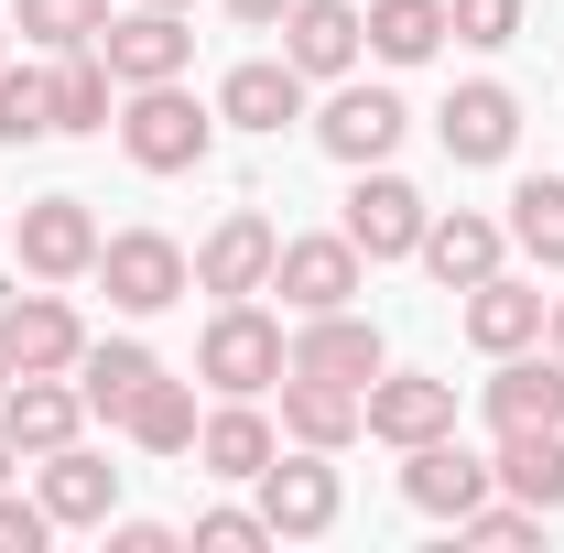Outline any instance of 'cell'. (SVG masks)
Returning a JSON list of instances; mask_svg holds the SVG:
<instances>
[{
    "mask_svg": "<svg viewBox=\"0 0 564 553\" xmlns=\"http://www.w3.org/2000/svg\"><path fill=\"white\" fill-rule=\"evenodd\" d=\"M120 152H131L141 174H196L217 152V109H196L174 76L163 87H131V109H120Z\"/></svg>",
    "mask_w": 564,
    "mask_h": 553,
    "instance_id": "1",
    "label": "cell"
},
{
    "mask_svg": "<svg viewBox=\"0 0 564 553\" xmlns=\"http://www.w3.org/2000/svg\"><path fill=\"white\" fill-rule=\"evenodd\" d=\"M196 380H217L228 402H261V391H282V315H261L250 293H239V304H217L207 337H196Z\"/></svg>",
    "mask_w": 564,
    "mask_h": 553,
    "instance_id": "2",
    "label": "cell"
},
{
    "mask_svg": "<svg viewBox=\"0 0 564 553\" xmlns=\"http://www.w3.org/2000/svg\"><path fill=\"white\" fill-rule=\"evenodd\" d=\"M250 488H261V521H272V543H315V532H337V510H348V499H337V467H326L315 445L272 456Z\"/></svg>",
    "mask_w": 564,
    "mask_h": 553,
    "instance_id": "3",
    "label": "cell"
},
{
    "mask_svg": "<svg viewBox=\"0 0 564 553\" xmlns=\"http://www.w3.org/2000/svg\"><path fill=\"white\" fill-rule=\"evenodd\" d=\"M98 282H109L120 315H163V304L196 282V261H185L163 228H120V239H98Z\"/></svg>",
    "mask_w": 564,
    "mask_h": 553,
    "instance_id": "4",
    "label": "cell"
},
{
    "mask_svg": "<svg viewBox=\"0 0 564 553\" xmlns=\"http://www.w3.org/2000/svg\"><path fill=\"white\" fill-rule=\"evenodd\" d=\"M423 185H402L391 163H358V185H348V239H358V261H413L423 250Z\"/></svg>",
    "mask_w": 564,
    "mask_h": 553,
    "instance_id": "5",
    "label": "cell"
},
{
    "mask_svg": "<svg viewBox=\"0 0 564 553\" xmlns=\"http://www.w3.org/2000/svg\"><path fill=\"white\" fill-rule=\"evenodd\" d=\"M272 293L293 304V315H337V304L358 293V239H348V228L282 239V250H272Z\"/></svg>",
    "mask_w": 564,
    "mask_h": 553,
    "instance_id": "6",
    "label": "cell"
},
{
    "mask_svg": "<svg viewBox=\"0 0 564 553\" xmlns=\"http://www.w3.org/2000/svg\"><path fill=\"white\" fill-rule=\"evenodd\" d=\"M272 250H282V228L261 207H228L196 239V282H207L217 304H239V293H272Z\"/></svg>",
    "mask_w": 564,
    "mask_h": 553,
    "instance_id": "7",
    "label": "cell"
},
{
    "mask_svg": "<svg viewBox=\"0 0 564 553\" xmlns=\"http://www.w3.org/2000/svg\"><path fill=\"white\" fill-rule=\"evenodd\" d=\"M272 33H282V66L315 87V76H348V66H358V44H369V11H358V0H293Z\"/></svg>",
    "mask_w": 564,
    "mask_h": 553,
    "instance_id": "8",
    "label": "cell"
},
{
    "mask_svg": "<svg viewBox=\"0 0 564 553\" xmlns=\"http://www.w3.org/2000/svg\"><path fill=\"white\" fill-rule=\"evenodd\" d=\"M282 369H304V380H348V391H369V380H380L391 358H380V326L337 304V315H304V326H293Z\"/></svg>",
    "mask_w": 564,
    "mask_h": 553,
    "instance_id": "9",
    "label": "cell"
},
{
    "mask_svg": "<svg viewBox=\"0 0 564 553\" xmlns=\"http://www.w3.org/2000/svg\"><path fill=\"white\" fill-rule=\"evenodd\" d=\"M478 402H489V434H554V423H564V358H554V347H543V358L510 347Z\"/></svg>",
    "mask_w": 564,
    "mask_h": 553,
    "instance_id": "10",
    "label": "cell"
},
{
    "mask_svg": "<svg viewBox=\"0 0 564 553\" xmlns=\"http://www.w3.org/2000/svg\"><path fill=\"white\" fill-rule=\"evenodd\" d=\"M0 434L22 445V456H55L87 434V391H66V369H22L11 391H0Z\"/></svg>",
    "mask_w": 564,
    "mask_h": 553,
    "instance_id": "11",
    "label": "cell"
},
{
    "mask_svg": "<svg viewBox=\"0 0 564 553\" xmlns=\"http://www.w3.org/2000/svg\"><path fill=\"white\" fill-rule=\"evenodd\" d=\"M98 55H109V76L120 87H163V76H185V55H196V33H185V11H120L109 33H98Z\"/></svg>",
    "mask_w": 564,
    "mask_h": 553,
    "instance_id": "12",
    "label": "cell"
},
{
    "mask_svg": "<svg viewBox=\"0 0 564 553\" xmlns=\"http://www.w3.org/2000/svg\"><path fill=\"white\" fill-rule=\"evenodd\" d=\"M402 499H413L423 521H467V510L489 499V456H467L456 434H434V445H402Z\"/></svg>",
    "mask_w": 564,
    "mask_h": 553,
    "instance_id": "13",
    "label": "cell"
},
{
    "mask_svg": "<svg viewBox=\"0 0 564 553\" xmlns=\"http://www.w3.org/2000/svg\"><path fill=\"white\" fill-rule=\"evenodd\" d=\"M402 131H413V109H402L391 87H337V98H326V120H315V141H326L348 174H358V163H391Z\"/></svg>",
    "mask_w": 564,
    "mask_h": 553,
    "instance_id": "14",
    "label": "cell"
},
{
    "mask_svg": "<svg viewBox=\"0 0 564 553\" xmlns=\"http://www.w3.org/2000/svg\"><path fill=\"white\" fill-rule=\"evenodd\" d=\"M434 141H445V163H510V141H521V98L478 76V87H456L445 109H434Z\"/></svg>",
    "mask_w": 564,
    "mask_h": 553,
    "instance_id": "15",
    "label": "cell"
},
{
    "mask_svg": "<svg viewBox=\"0 0 564 553\" xmlns=\"http://www.w3.org/2000/svg\"><path fill=\"white\" fill-rule=\"evenodd\" d=\"M22 272L33 282L98 272V217H87V196H33V207H22Z\"/></svg>",
    "mask_w": 564,
    "mask_h": 553,
    "instance_id": "16",
    "label": "cell"
},
{
    "mask_svg": "<svg viewBox=\"0 0 564 553\" xmlns=\"http://www.w3.org/2000/svg\"><path fill=\"white\" fill-rule=\"evenodd\" d=\"M499 250H510V217H478V207H445V217H423V272L445 282V293H467V282H489L499 272Z\"/></svg>",
    "mask_w": 564,
    "mask_h": 553,
    "instance_id": "17",
    "label": "cell"
},
{
    "mask_svg": "<svg viewBox=\"0 0 564 553\" xmlns=\"http://www.w3.org/2000/svg\"><path fill=\"white\" fill-rule=\"evenodd\" d=\"M369 434H380V445H434V434H456V380L380 369V380H369Z\"/></svg>",
    "mask_w": 564,
    "mask_h": 553,
    "instance_id": "18",
    "label": "cell"
},
{
    "mask_svg": "<svg viewBox=\"0 0 564 553\" xmlns=\"http://www.w3.org/2000/svg\"><path fill=\"white\" fill-rule=\"evenodd\" d=\"M282 434H293V445H315V456H337V445H358V434H369V391L282 369Z\"/></svg>",
    "mask_w": 564,
    "mask_h": 553,
    "instance_id": "19",
    "label": "cell"
},
{
    "mask_svg": "<svg viewBox=\"0 0 564 553\" xmlns=\"http://www.w3.org/2000/svg\"><path fill=\"white\" fill-rule=\"evenodd\" d=\"M44 467V510H55V532H109V510H120V467L109 456H87V445H55V456H33Z\"/></svg>",
    "mask_w": 564,
    "mask_h": 553,
    "instance_id": "20",
    "label": "cell"
},
{
    "mask_svg": "<svg viewBox=\"0 0 564 553\" xmlns=\"http://www.w3.org/2000/svg\"><path fill=\"white\" fill-rule=\"evenodd\" d=\"M543 304H554V293H532V282H510V272L467 282V347H478V358H510V347H543Z\"/></svg>",
    "mask_w": 564,
    "mask_h": 553,
    "instance_id": "21",
    "label": "cell"
},
{
    "mask_svg": "<svg viewBox=\"0 0 564 553\" xmlns=\"http://www.w3.org/2000/svg\"><path fill=\"white\" fill-rule=\"evenodd\" d=\"M217 120H228V131H293V120H304V76L282 66V55L228 66V87H217Z\"/></svg>",
    "mask_w": 564,
    "mask_h": 553,
    "instance_id": "22",
    "label": "cell"
},
{
    "mask_svg": "<svg viewBox=\"0 0 564 553\" xmlns=\"http://www.w3.org/2000/svg\"><path fill=\"white\" fill-rule=\"evenodd\" d=\"M0 337H11V369H76V358H87V326H76L66 293H22V304H0Z\"/></svg>",
    "mask_w": 564,
    "mask_h": 553,
    "instance_id": "23",
    "label": "cell"
},
{
    "mask_svg": "<svg viewBox=\"0 0 564 553\" xmlns=\"http://www.w3.org/2000/svg\"><path fill=\"white\" fill-rule=\"evenodd\" d=\"M152 380H163V358H152L141 337H109V347L76 358V391H87V413H98V423H131V402L152 391Z\"/></svg>",
    "mask_w": 564,
    "mask_h": 553,
    "instance_id": "24",
    "label": "cell"
},
{
    "mask_svg": "<svg viewBox=\"0 0 564 553\" xmlns=\"http://www.w3.org/2000/svg\"><path fill=\"white\" fill-rule=\"evenodd\" d=\"M196 456H207V478H261L282 456V434H272L261 402H217V413L196 423Z\"/></svg>",
    "mask_w": 564,
    "mask_h": 553,
    "instance_id": "25",
    "label": "cell"
},
{
    "mask_svg": "<svg viewBox=\"0 0 564 553\" xmlns=\"http://www.w3.org/2000/svg\"><path fill=\"white\" fill-rule=\"evenodd\" d=\"M489 478L510 488V499H532V510L554 521V510H564V423H554V434H499Z\"/></svg>",
    "mask_w": 564,
    "mask_h": 553,
    "instance_id": "26",
    "label": "cell"
},
{
    "mask_svg": "<svg viewBox=\"0 0 564 553\" xmlns=\"http://www.w3.org/2000/svg\"><path fill=\"white\" fill-rule=\"evenodd\" d=\"M445 44V0H369V55L380 66H423Z\"/></svg>",
    "mask_w": 564,
    "mask_h": 553,
    "instance_id": "27",
    "label": "cell"
},
{
    "mask_svg": "<svg viewBox=\"0 0 564 553\" xmlns=\"http://www.w3.org/2000/svg\"><path fill=\"white\" fill-rule=\"evenodd\" d=\"M196 391H185V380H152V391H141L131 402V445L141 456H196Z\"/></svg>",
    "mask_w": 564,
    "mask_h": 553,
    "instance_id": "28",
    "label": "cell"
},
{
    "mask_svg": "<svg viewBox=\"0 0 564 553\" xmlns=\"http://www.w3.org/2000/svg\"><path fill=\"white\" fill-rule=\"evenodd\" d=\"M109 87H120L109 55H98V44H76L66 66H55V131H109Z\"/></svg>",
    "mask_w": 564,
    "mask_h": 553,
    "instance_id": "29",
    "label": "cell"
},
{
    "mask_svg": "<svg viewBox=\"0 0 564 553\" xmlns=\"http://www.w3.org/2000/svg\"><path fill=\"white\" fill-rule=\"evenodd\" d=\"M510 239H521L543 272H564V174H521V196H510Z\"/></svg>",
    "mask_w": 564,
    "mask_h": 553,
    "instance_id": "30",
    "label": "cell"
},
{
    "mask_svg": "<svg viewBox=\"0 0 564 553\" xmlns=\"http://www.w3.org/2000/svg\"><path fill=\"white\" fill-rule=\"evenodd\" d=\"M0 141H11V152L55 141V76L44 66H0Z\"/></svg>",
    "mask_w": 564,
    "mask_h": 553,
    "instance_id": "31",
    "label": "cell"
},
{
    "mask_svg": "<svg viewBox=\"0 0 564 553\" xmlns=\"http://www.w3.org/2000/svg\"><path fill=\"white\" fill-rule=\"evenodd\" d=\"M22 11V33L33 44H55V55H76V44H98L109 33V0H11Z\"/></svg>",
    "mask_w": 564,
    "mask_h": 553,
    "instance_id": "32",
    "label": "cell"
},
{
    "mask_svg": "<svg viewBox=\"0 0 564 553\" xmlns=\"http://www.w3.org/2000/svg\"><path fill=\"white\" fill-rule=\"evenodd\" d=\"M445 33L456 44H510L521 33V0H445Z\"/></svg>",
    "mask_w": 564,
    "mask_h": 553,
    "instance_id": "33",
    "label": "cell"
},
{
    "mask_svg": "<svg viewBox=\"0 0 564 553\" xmlns=\"http://www.w3.org/2000/svg\"><path fill=\"white\" fill-rule=\"evenodd\" d=\"M532 532H543V510H532V499H510V510H489V499H478V510L456 521V543H532Z\"/></svg>",
    "mask_w": 564,
    "mask_h": 553,
    "instance_id": "34",
    "label": "cell"
},
{
    "mask_svg": "<svg viewBox=\"0 0 564 553\" xmlns=\"http://www.w3.org/2000/svg\"><path fill=\"white\" fill-rule=\"evenodd\" d=\"M55 543V510H44V499H11V488H0V553H44Z\"/></svg>",
    "mask_w": 564,
    "mask_h": 553,
    "instance_id": "35",
    "label": "cell"
},
{
    "mask_svg": "<svg viewBox=\"0 0 564 553\" xmlns=\"http://www.w3.org/2000/svg\"><path fill=\"white\" fill-rule=\"evenodd\" d=\"M196 543H207V553H250V543H272V521H261V510H207Z\"/></svg>",
    "mask_w": 564,
    "mask_h": 553,
    "instance_id": "36",
    "label": "cell"
},
{
    "mask_svg": "<svg viewBox=\"0 0 564 553\" xmlns=\"http://www.w3.org/2000/svg\"><path fill=\"white\" fill-rule=\"evenodd\" d=\"M109 553H174V532H163V521H120V532H109Z\"/></svg>",
    "mask_w": 564,
    "mask_h": 553,
    "instance_id": "37",
    "label": "cell"
},
{
    "mask_svg": "<svg viewBox=\"0 0 564 553\" xmlns=\"http://www.w3.org/2000/svg\"><path fill=\"white\" fill-rule=\"evenodd\" d=\"M228 11H239V22H261V33H272L282 11H293V0H228Z\"/></svg>",
    "mask_w": 564,
    "mask_h": 553,
    "instance_id": "38",
    "label": "cell"
},
{
    "mask_svg": "<svg viewBox=\"0 0 564 553\" xmlns=\"http://www.w3.org/2000/svg\"><path fill=\"white\" fill-rule=\"evenodd\" d=\"M543 347H554V358H564V293H554V304H543Z\"/></svg>",
    "mask_w": 564,
    "mask_h": 553,
    "instance_id": "39",
    "label": "cell"
},
{
    "mask_svg": "<svg viewBox=\"0 0 564 553\" xmlns=\"http://www.w3.org/2000/svg\"><path fill=\"white\" fill-rule=\"evenodd\" d=\"M11 467H22V445H11V434H0V488H11Z\"/></svg>",
    "mask_w": 564,
    "mask_h": 553,
    "instance_id": "40",
    "label": "cell"
},
{
    "mask_svg": "<svg viewBox=\"0 0 564 553\" xmlns=\"http://www.w3.org/2000/svg\"><path fill=\"white\" fill-rule=\"evenodd\" d=\"M11 380H22V369H11V337H0V391H11Z\"/></svg>",
    "mask_w": 564,
    "mask_h": 553,
    "instance_id": "41",
    "label": "cell"
},
{
    "mask_svg": "<svg viewBox=\"0 0 564 553\" xmlns=\"http://www.w3.org/2000/svg\"><path fill=\"white\" fill-rule=\"evenodd\" d=\"M152 11H185V0H152Z\"/></svg>",
    "mask_w": 564,
    "mask_h": 553,
    "instance_id": "42",
    "label": "cell"
},
{
    "mask_svg": "<svg viewBox=\"0 0 564 553\" xmlns=\"http://www.w3.org/2000/svg\"><path fill=\"white\" fill-rule=\"evenodd\" d=\"M0 66H11V55H0Z\"/></svg>",
    "mask_w": 564,
    "mask_h": 553,
    "instance_id": "43",
    "label": "cell"
}]
</instances>
